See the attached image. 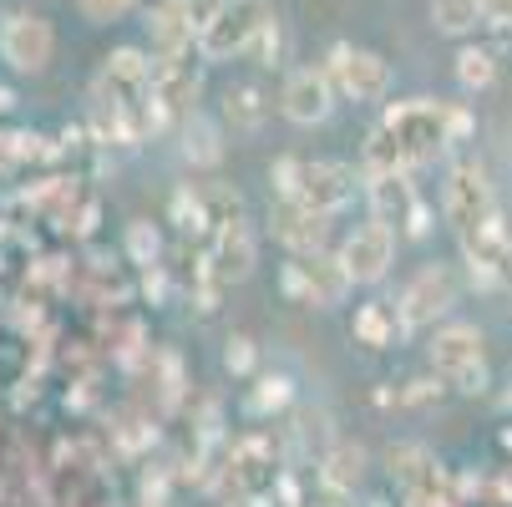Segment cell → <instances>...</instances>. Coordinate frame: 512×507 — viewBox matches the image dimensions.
<instances>
[{"mask_svg": "<svg viewBox=\"0 0 512 507\" xmlns=\"http://www.w3.org/2000/svg\"><path fill=\"white\" fill-rule=\"evenodd\" d=\"M0 61H6L16 77H41L56 61V26L41 11H11L0 21Z\"/></svg>", "mask_w": 512, "mask_h": 507, "instance_id": "cell-4", "label": "cell"}, {"mask_svg": "<svg viewBox=\"0 0 512 507\" xmlns=\"http://www.w3.org/2000/svg\"><path fill=\"white\" fill-rule=\"evenodd\" d=\"M284 289L295 295L300 305H340L350 289H355V279L345 274V264H340V254H295V264L284 269Z\"/></svg>", "mask_w": 512, "mask_h": 507, "instance_id": "cell-7", "label": "cell"}, {"mask_svg": "<svg viewBox=\"0 0 512 507\" xmlns=\"http://www.w3.org/2000/svg\"><path fill=\"white\" fill-rule=\"evenodd\" d=\"M335 77H330V66L320 61H310V66H295L284 77V92H279V112L295 122V127H320V122H330V112H335Z\"/></svg>", "mask_w": 512, "mask_h": 507, "instance_id": "cell-6", "label": "cell"}, {"mask_svg": "<svg viewBox=\"0 0 512 507\" xmlns=\"http://www.w3.org/2000/svg\"><path fill=\"white\" fill-rule=\"evenodd\" d=\"M264 117H269V97H264V87H254V82H234V87L224 92V127H234V132H259Z\"/></svg>", "mask_w": 512, "mask_h": 507, "instance_id": "cell-15", "label": "cell"}, {"mask_svg": "<svg viewBox=\"0 0 512 507\" xmlns=\"http://www.w3.org/2000/svg\"><path fill=\"white\" fill-rule=\"evenodd\" d=\"M335 254H340V264L355 284H381L391 274V259H396V229L386 219H371V224L350 229Z\"/></svg>", "mask_w": 512, "mask_h": 507, "instance_id": "cell-10", "label": "cell"}, {"mask_svg": "<svg viewBox=\"0 0 512 507\" xmlns=\"http://www.w3.org/2000/svg\"><path fill=\"white\" fill-rule=\"evenodd\" d=\"M183 6H188V21H193V26H198V36H203V31L213 26V16L224 11L229 0H183Z\"/></svg>", "mask_w": 512, "mask_h": 507, "instance_id": "cell-24", "label": "cell"}, {"mask_svg": "<svg viewBox=\"0 0 512 507\" xmlns=\"http://www.w3.org/2000/svg\"><path fill=\"white\" fill-rule=\"evenodd\" d=\"M142 26H148V46H153V56H183V51H198V26L188 21V6H183V0H158V6H148Z\"/></svg>", "mask_w": 512, "mask_h": 507, "instance_id": "cell-12", "label": "cell"}, {"mask_svg": "<svg viewBox=\"0 0 512 507\" xmlns=\"http://www.w3.org/2000/svg\"><path fill=\"white\" fill-rule=\"evenodd\" d=\"M431 26L442 36H472L482 21V0H431Z\"/></svg>", "mask_w": 512, "mask_h": 507, "instance_id": "cell-16", "label": "cell"}, {"mask_svg": "<svg viewBox=\"0 0 512 507\" xmlns=\"http://www.w3.org/2000/svg\"><path fill=\"white\" fill-rule=\"evenodd\" d=\"M264 21H269L264 0H229V6L213 16V26L198 36V56L203 61H234V56H244Z\"/></svg>", "mask_w": 512, "mask_h": 507, "instance_id": "cell-9", "label": "cell"}, {"mask_svg": "<svg viewBox=\"0 0 512 507\" xmlns=\"http://www.w3.org/2000/svg\"><path fill=\"white\" fill-rule=\"evenodd\" d=\"M224 366H229L234 376H249V371H254V340H249V335L229 340V355H224Z\"/></svg>", "mask_w": 512, "mask_h": 507, "instance_id": "cell-23", "label": "cell"}, {"mask_svg": "<svg viewBox=\"0 0 512 507\" xmlns=\"http://www.w3.org/2000/svg\"><path fill=\"white\" fill-rule=\"evenodd\" d=\"M452 305H457V284H452V274H447L442 264H426V269H416V274L406 279L401 300H396V320H401V330L411 335V330L436 325Z\"/></svg>", "mask_w": 512, "mask_h": 507, "instance_id": "cell-8", "label": "cell"}, {"mask_svg": "<svg viewBox=\"0 0 512 507\" xmlns=\"http://www.w3.org/2000/svg\"><path fill=\"white\" fill-rule=\"evenodd\" d=\"M325 66H330V77H335V92L350 97V102H381L391 92V82H396V71H391V61L381 51L350 46V41H335L330 56H325Z\"/></svg>", "mask_w": 512, "mask_h": 507, "instance_id": "cell-3", "label": "cell"}, {"mask_svg": "<svg viewBox=\"0 0 512 507\" xmlns=\"http://www.w3.org/2000/svg\"><path fill=\"white\" fill-rule=\"evenodd\" d=\"M178 132H183V158L193 168H213L218 158H224V127H218L208 112H188L178 122Z\"/></svg>", "mask_w": 512, "mask_h": 507, "instance_id": "cell-14", "label": "cell"}, {"mask_svg": "<svg viewBox=\"0 0 512 507\" xmlns=\"http://www.w3.org/2000/svg\"><path fill=\"white\" fill-rule=\"evenodd\" d=\"M269 229L289 254H320L330 244V213H320L300 198H279L269 213Z\"/></svg>", "mask_w": 512, "mask_h": 507, "instance_id": "cell-11", "label": "cell"}, {"mask_svg": "<svg viewBox=\"0 0 512 507\" xmlns=\"http://www.w3.org/2000/svg\"><path fill=\"white\" fill-rule=\"evenodd\" d=\"M137 6H142V0H77V11H82L87 26H112L127 11H137Z\"/></svg>", "mask_w": 512, "mask_h": 507, "instance_id": "cell-21", "label": "cell"}, {"mask_svg": "<svg viewBox=\"0 0 512 507\" xmlns=\"http://www.w3.org/2000/svg\"><path fill=\"white\" fill-rule=\"evenodd\" d=\"M244 61H254V66H284V21H279L274 11H269V21L259 26V36L249 41Z\"/></svg>", "mask_w": 512, "mask_h": 507, "instance_id": "cell-19", "label": "cell"}, {"mask_svg": "<svg viewBox=\"0 0 512 507\" xmlns=\"http://www.w3.org/2000/svg\"><path fill=\"white\" fill-rule=\"evenodd\" d=\"M360 452L355 447H340V452H330V462H325V482L335 487V492H350L355 482H360Z\"/></svg>", "mask_w": 512, "mask_h": 507, "instance_id": "cell-20", "label": "cell"}, {"mask_svg": "<svg viewBox=\"0 0 512 507\" xmlns=\"http://www.w3.org/2000/svg\"><path fill=\"white\" fill-rule=\"evenodd\" d=\"M497 82V56L487 46H462L457 51V87L462 92H487Z\"/></svg>", "mask_w": 512, "mask_h": 507, "instance_id": "cell-17", "label": "cell"}, {"mask_svg": "<svg viewBox=\"0 0 512 507\" xmlns=\"http://www.w3.org/2000/svg\"><path fill=\"white\" fill-rule=\"evenodd\" d=\"M132 249H137V254H142V259H148V254H153V259H158V234H153V239H148V224H132Z\"/></svg>", "mask_w": 512, "mask_h": 507, "instance_id": "cell-25", "label": "cell"}, {"mask_svg": "<svg viewBox=\"0 0 512 507\" xmlns=\"http://www.w3.org/2000/svg\"><path fill=\"white\" fill-rule=\"evenodd\" d=\"M426 355H431V371L447 386H457V391H482L487 386V345H482L477 325H467V320L442 325L431 335Z\"/></svg>", "mask_w": 512, "mask_h": 507, "instance_id": "cell-2", "label": "cell"}, {"mask_svg": "<svg viewBox=\"0 0 512 507\" xmlns=\"http://www.w3.org/2000/svg\"><path fill=\"white\" fill-rule=\"evenodd\" d=\"M274 188H279V198H300V203H310V208H320V213L335 219L340 208L355 203L360 178H355L350 163H335V158H315V163L279 158L274 163Z\"/></svg>", "mask_w": 512, "mask_h": 507, "instance_id": "cell-1", "label": "cell"}, {"mask_svg": "<svg viewBox=\"0 0 512 507\" xmlns=\"http://www.w3.org/2000/svg\"><path fill=\"white\" fill-rule=\"evenodd\" d=\"M355 340H365L371 350L391 345V340H396V315H391L386 305H360V310H355Z\"/></svg>", "mask_w": 512, "mask_h": 507, "instance_id": "cell-18", "label": "cell"}, {"mask_svg": "<svg viewBox=\"0 0 512 507\" xmlns=\"http://www.w3.org/2000/svg\"><path fill=\"white\" fill-rule=\"evenodd\" d=\"M289 376H264L259 381V391H254V411H279V406H289Z\"/></svg>", "mask_w": 512, "mask_h": 507, "instance_id": "cell-22", "label": "cell"}, {"mask_svg": "<svg viewBox=\"0 0 512 507\" xmlns=\"http://www.w3.org/2000/svg\"><path fill=\"white\" fill-rule=\"evenodd\" d=\"M213 264H218V274H224V279H249V274H254L259 244H254V229L244 224V213H234V219H218Z\"/></svg>", "mask_w": 512, "mask_h": 507, "instance_id": "cell-13", "label": "cell"}, {"mask_svg": "<svg viewBox=\"0 0 512 507\" xmlns=\"http://www.w3.org/2000/svg\"><path fill=\"white\" fill-rule=\"evenodd\" d=\"M203 56L183 51V56H153V107L163 122H183L188 112H198V92H203Z\"/></svg>", "mask_w": 512, "mask_h": 507, "instance_id": "cell-5", "label": "cell"}]
</instances>
